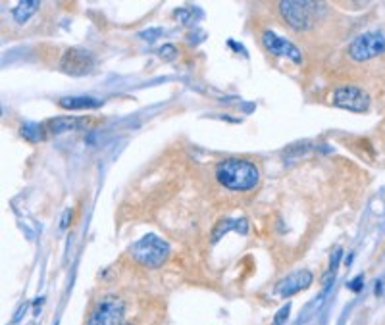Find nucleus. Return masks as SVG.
Here are the masks:
<instances>
[{"label": "nucleus", "mask_w": 385, "mask_h": 325, "mask_svg": "<svg viewBox=\"0 0 385 325\" xmlns=\"http://www.w3.org/2000/svg\"><path fill=\"white\" fill-rule=\"evenodd\" d=\"M95 65V58L89 51H83V49H70V51L64 52L62 56V62H60V70L68 75H85L93 70Z\"/></svg>", "instance_id": "obj_7"}, {"label": "nucleus", "mask_w": 385, "mask_h": 325, "mask_svg": "<svg viewBox=\"0 0 385 325\" xmlns=\"http://www.w3.org/2000/svg\"><path fill=\"white\" fill-rule=\"evenodd\" d=\"M23 137L31 139V141H39V139L43 137V127H39L35 123H27L25 127L22 129Z\"/></svg>", "instance_id": "obj_13"}, {"label": "nucleus", "mask_w": 385, "mask_h": 325, "mask_svg": "<svg viewBox=\"0 0 385 325\" xmlns=\"http://www.w3.org/2000/svg\"><path fill=\"white\" fill-rule=\"evenodd\" d=\"M334 104L337 108L349 110V112H366L370 108V96L362 87L356 85H343L337 87L334 93Z\"/></svg>", "instance_id": "obj_6"}, {"label": "nucleus", "mask_w": 385, "mask_h": 325, "mask_svg": "<svg viewBox=\"0 0 385 325\" xmlns=\"http://www.w3.org/2000/svg\"><path fill=\"white\" fill-rule=\"evenodd\" d=\"M313 283V274L310 272H297V274L289 275L287 279L277 285V293L282 296H291L298 293V291H305L306 287H310Z\"/></svg>", "instance_id": "obj_9"}, {"label": "nucleus", "mask_w": 385, "mask_h": 325, "mask_svg": "<svg viewBox=\"0 0 385 325\" xmlns=\"http://www.w3.org/2000/svg\"><path fill=\"white\" fill-rule=\"evenodd\" d=\"M160 35H162L160 27H154V30H146V31H143V33H141V37H143V39H146L149 43H154V41H156V39H158Z\"/></svg>", "instance_id": "obj_14"}, {"label": "nucleus", "mask_w": 385, "mask_h": 325, "mask_svg": "<svg viewBox=\"0 0 385 325\" xmlns=\"http://www.w3.org/2000/svg\"><path fill=\"white\" fill-rule=\"evenodd\" d=\"M385 52V33L384 31H366L358 35L349 44L347 54L353 62H368Z\"/></svg>", "instance_id": "obj_4"}, {"label": "nucleus", "mask_w": 385, "mask_h": 325, "mask_svg": "<svg viewBox=\"0 0 385 325\" xmlns=\"http://www.w3.org/2000/svg\"><path fill=\"white\" fill-rule=\"evenodd\" d=\"M160 56H162V58H166V56H168V58H174L175 49L172 46V44H166V46H164V49L160 51Z\"/></svg>", "instance_id": "obj_15"}, {"label": "nucleus", "mask_w": 385, "mask_h": 325, "mask_svg": "<svg viewBox=\"0 0 385 325\" xmlns=\"http://www.w3.org/2000/svg\"><path fill=\"white\" fill-rule=\"evenodd\" d=\"M168 254H170V246L156 235H146V237L139 238L130 248L131 258L145 267L162 266L166 262Z\"/></svg>", "instance_id": "obj_3"}, {"label": "nucleus", "mask_w": 385, "mask_h": 325, "mask_svg": "<svg viewBox=\"0 0 385 325\" xmlns=\"http://www.w3.org/2000/svg\"><path fill=\"white\" fill-rule=\"evenodd\" d=\"M37 10H39V2H35V0H25V2L15 4L12 15H14V20L18 23H25L31 15L35 14Z\"/></svg>", "instance_id": "obj_12"}, {"label": "nucleus", "mask_w": 385, "mask_h": 325, "mask_svg": "<svg viewBox=\"0 0 385 325\" xmlns=\"http://www.w3.org/2000/svg\"><path fill=\"white\" fill-rule=\"evenodd\" d=\"M102 102L91 96H65L60 98V106L68 110H93L99 108Z\"/></svg>", "instance_id": "obj_11"}, {"label": "nucleus", "mask_w": 385, "mask_h": 325, "mask_svg": "<svg viewBox=\"0 0 385 325\" xmlns=\"http://www.w3.org/2000/svg\"><path fill=\"white\" fill-rule=\"evenodd\" d=\"M324 4L320 2H279L277 8H279V14L284 18V22L289 25L293 31H298V33H305V31H310L316 23V15H318V8H322Z\"/></svg>", "instance_id": "obj_2"}, {"label": "nucleus", "mask_w": 385, "mask_h": 325, "mask_svg": "<svg viewBox=\"0 0 385 325\" xmlns=\"http://www.w3.org/2000/svg\"><path fill=\"white\" fill-rule=\"evenodd\" d=\"M124 325H133V324H124Z\"/></svg>", "instance_id": "obj_16"}, {"label": "nucleus", "mask_w": 385, "mask_h": 325, "mask_svg": "<svg viewBox=\"0 0 385 325\" xmlns=\"http://www.w3.org/2000/svg\"><path fill=\"white\" fill-rule=\"evenodd\" d=\"M85 125H87L85 117H54L46 123V131L51 135H60V133H68V131L81 129Z\"/></svg>", "instance_id": "obj_10"}, {"label": "nucleus", "mask_w": 385, "mask_h": 325, "mask_svg": "<svg viewBox=\"0 0 385 325\" xmlns=\"http://www.w3.org/2000/svg\"><path fill=\"white\" fill-rule=\"evenodd\" d=\"M262 44H264L272 54H276V56H285V58L293 60L295 64H301V62H303V54H301V51H298L297 46L293 43H289L284 37H279L277 33H274V31H264V33H262Z\"/></svg>", "instance_id": "obj_8"}, {"label": "nucleus", "mask_w": 385, "mask_h": 325, "mask_svg": "<svg viewBox=\"0 0 385 325\" xmlns=\"http://www.w3.org/2000/svg\"><path fill=\"white\" fill-rule=\"evenodd\" d=\"M216 179L232 191H251L258 185V167L248 160L229 158L216 166Z\"/></svg>", "instance_id": "obj_1"}, {"label": "nucleus", "mask_w": 385, "mask_h": 325, "mask_svg": "<svg viewBox=\"0 0 385 325\" xmlns=\"http://www.w3.org/2000/svg\"><path fill=\"white\" fill-rule=\"evenodd\" d=\"M125 318V304L116 296H106L101 302L96 304L91 316H89L87 325H124Z\"/></svg>", "instance_id": "obj_5"}]
</instances>
